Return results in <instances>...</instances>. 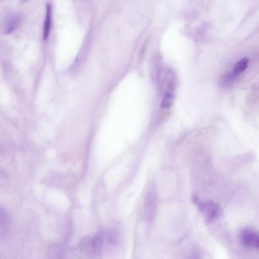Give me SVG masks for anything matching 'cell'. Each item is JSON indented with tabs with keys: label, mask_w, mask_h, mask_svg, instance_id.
I'll use <instances>...</instances> for the list:
<instances>
[{
	"label": "cell",
	"mask_w": 259,
	"mask_h": 259,
	"mask_svg": "<svg viewBox=\"0 0 259 259\" xmlns=\"http://www.w3.org/2000/svg\"><path fill=\"white\" fill-rule=\"evenodd\" d=\"M193 199L199 210L203 213L206 223H211L221 215L222 209L218 204L211 201H200L196 196Z\"/></svg>",
	"instance_id": "1"
},
{
	"label": "cell",
	"mask_w": 259,
	"mask_h": 259,
	"mask_svg": "<svg viewBox=\"0 0 259 259\" xmlns=\"http://www.w3.org/2000/svg\"><path fill=\"white\" fill-rule=\"evenodd\" d=\"M259 237V234L250 228H244L240 233V240L246 247H254Z\"/></svg>",
	"instance_id": "2"
},
{
	"label": "cell",
	"mask_w": 259,
	"mask_h": 259,
	"mask_svg": "<svg viewBox=\"0 0 259 259\" xmlns=\"http://www.w3.org/2000/svg\"><path fill=\"white\" fill-rule=\"evenodd\" d=\"M21 20V16L19 14H13L6 20L4 26V31L10 33L17 28Z\"/></svg>",
	"instance_id": "3"
},
{
	"label": "cell",
	"mask_w": 259,
	"mask_h": 259,
	"mask_svg": "<svg viewBox=\"0 0 259 259\" xmlns=\"http://www.w3.org/2000/svg\"><path fill=\"white\" fill-rule=\"evenodd\" d=\"M51 23V7L50 4L46 5V13L45 19L44 30H43V38L46 40L50 33Z\"/></svg>",
	"instance_id": "4"
},
{
	"label": "cell",
	"mask_w": 259,
	"mask_h": 259,
	"mask_svg": "<svg viewBox=\"0 0 259 259\" xmlns=\"http://www.w3.org/2000/svg\"><path fill=\"white\" fill-rule=\"evenodd\" d=\"M249 63V59L247 58H243L239 60L234 66L231 73L237 78L241 74L247 67Z\"/></svg>",
	"instance_id": "5"
},
{
	"label": "cell",
	"mask_w": 259,
	"mask_h": 259,
	"mask_svg": "<svg viewBox=\"0 0 259 259\" xmlns=\"http://www.w3.org/2000/svg\"><path fill=\"white\" fill-rule=\"evenodd\" d=\"M236 78L230 72L224 74L221 77L220 83L221 86L229 87L233 83Z\"/></svg>",
	"instance_id": "6"
},
{
	"label": "cell",
	"mask_w": 259,
	"mask_h": 259,
	"mask_svg": "<svg viewBox=\"0 0 259 259\" xmlns=\"http://www.w3.org/2000/svg\"><path fill=\"white\" fill-rule=\"evenodd\" d=\"M173 95L169 92L165 93L163 97L161 107L163 109L169 108L172 104Z\"/></svg>",
	"instance_id": "7"
},
{
	"label": "cell",
	"mask_w": 259,
	"mask_h": 259,
	"mask_svg": "<svg viewBox=\"0 0 259 259\" xmlns=\"http://www.w3.org/2000/svg\"><path fill=\"white\" fill-rule=\"evenodd\" d=\"M255 248L257 249H259V237H258V238L257 240V242H256V243L255 244V246L254 247Z\"/></svg>",
	"instance_id": "8"
}]
</instances>
